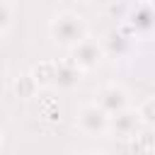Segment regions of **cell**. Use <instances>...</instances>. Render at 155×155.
Listing matches in <instances>:
<instances>
[{"label": "cell", "mask_w": 155, "mask_h": 155, "mask_svg": "<svg viewBox=\"0 0 155 155\" xmlns=\"http://www.w3.org/2000/svg\"><path fill=\"white\" fill-rule=\"evenodd\" d=\"M136 114H138L143 126H155V97H148L145 102H140Z\"/></svg>", "instance_id": "cell-10"}, {"label": "cell", "mask_w": 155, "mask_h": 155, "mask_svg": "<svg viewBox=\"0 0 155 155\" xmlns=\"http://www.w3.org/2000/svg\"><path fill=\"white\" fill-rule=\"evenodd\" d=\"M80 80H82V70H80L73 61H61V63H56L53 85H58V87H63V90H73Z\"/></svg>", "instance_id": "cell-8"}, {"label": "cell", "mask_w": 155, "mask_h": 155, "mask_svg": "<svg viewBox=\"0 0 155 155\" xmlns=\"http://www.w3.org/2000/svg\"><path fill=\"white\" fill-rule=\"evenodd\" d=\"M0 143H2V131H0Z\"/></svg>", "instance_id": "cell-15"}, {"label": "cell", "mask_w": 155, "mask_h": 155, "mask_svg": "<svg viewBox=\"0 0 155 155\" xmlns=\"http://www.w3.org/2000/svg\"><path fill=\"white\" fill-rule=\"evenodd\" d=\"M29 75L34 78L36 85H53V78H56V63H41V65H36Z\"/></svg>", "instance_id": "cell-9"}, {"label": "cell", "mask_w": 155, "mask_h": 155, "mask_svg": "<svg viewBox=\"0 0 155 155\" xmlns=\"http://www.w3.org/2000/svg\"><path fill=\"white\" fill-rule=\"evenodd\" d=\"M126 24L136 36H150L155 31V5L136 2V7L128 12Z\"/></svg>", "instance_id": "cell-5"}, {"label": "cell", "mask_w": 155, "mask_h": 155, "mask_svg": "<svg viewBox=\"0 0 155 155\" xmlns=\"http://www.w3.org/2000/svg\"><path fill=\"white\" fill-rule=\"evenodd\" d=\"M102 58H104L102 41H99V39H92V36H85L78 46L70 48V61H73L80 70H90V68H94Z\"/></svg>", "instance_id": "cell-2"}, {"label": "cell", "mask_w": 155, "mask_h": 155, "mask_svg": "<svg viewBox=\"0 0 155 155\" xmlns=\"http://www.w3.org/2000/svg\"><path fill=\"white\" fill-rule=\"evenodd\" d=\"M94 104H97L107 116H114V114L128 109V92H126L121 85H107V87L99 90Z\"/></svg>", "instance_id": "cell-4"}, {"label": "cell", "mask_w": 155, "mask_h": 155, "mask_svg": "<svg viewBox=\"0 0 155 155\" xmlns=\"http://www.w3.org/2000/svg\"><path fill=\"white\" fill-rule=\"evenodd\" d=\"M78 128L87 136H102L109 131V116L97 104H85L78 111Z\"/></svg>", "instance_id": "cell-3"}, {"label": "cell", "mask_w": 155, "mask_h": 155, "mask_svg": "<svg viewBox=\"0 0 155 155\" xmlns=\"http://www.w3.org/2000/svg\"><path fill=\"white\" fill-rule=\"evenodd\" d=\"M140 119L136 114V109H124L114 116H109V131L119 138H136L140 133Z\"/></svg>", "instance_id": "cell-6"}, {"label": "cell", "mask_w": 155, "mask_h": 155, "mask_svg": "<svg viewBox=\"0 0 155 155\" xmlns=\"http://www.w3.org/2000/svg\"><path fill=\"white\" fill-rule=\"evenodd\" d=\"M12 24V5L7 0H0V34H5Z\"/></svg>", "instance_id": "cell-11"}, {"label": "cell", "mask_w": 155, "mask_h": 155, "mask_svg": "<svg viewBox=\"0 0 155 155\" xmlns=\"http://www.w3.org/2000/svg\"><path fill=\"white\" fill-rule=\"evenodd\" d=\"M48 34H51V39H53L56 44H61V46H65V48H73V46H78V44L87 36V24H85V19H82L80 15H75V12H63V15H58V17L51 19Z\"/></svg>", "instance_id": "cell-1"}, {"label": "cell", "mask_w": 155, "mask_h": 155, "mask_svg": "<svg viewBox=\"0 0 155 155\" xmlns=\"http://www.w3.org/2000/svg\"><path fill=\"white\" fill-rule=\"evenodd\" d=\"M82 155H99V153H82Z\"/></svg>", "instance_id": "cell-14"}, {"label": "cell", "mask_w": 155, "mask_h": 155, "mask_svg": "<svg viewBox=\"0 0 155 155\" xmlns=\"http://www.w3.org/2000/svg\"><path fill=\"white\" fill-rule=\"evenodd\" d=\"M138 2H143V5H155V0H138Z\"/></svg>", "instance_id": "cell-13"}, {"label": "cell", "mask_w": 155, "mask_h": 155, "mask_svg": "<svg viewBox=\"0 0 155 155\" xmlns=\"http://www.w3.org/2000/svg\"><path fill=\"white\" fill-rule=\"evenodd\" d=\"M34 87H36V82H34V78H31V75H24L22 80H17V82H15L17 94H24V97H29Z\"/></svg>", "instance_id": "cell-12"}, {"label": "cell", "mask_w": 155, "mask_h": 155, "mask_svg": "<svg viewBox=\"0 0 155 155\" xmlns=\"http://www.w3.org/2000/svg\"><path fill=\"white\" fill-rule=\"evenodd\" d=\"M102 48H104V56L126 58L133 51V39H131V34H124V31H109L102 39Z\"/></svg>", "instance_id": "cell-7"}]
</instances>
